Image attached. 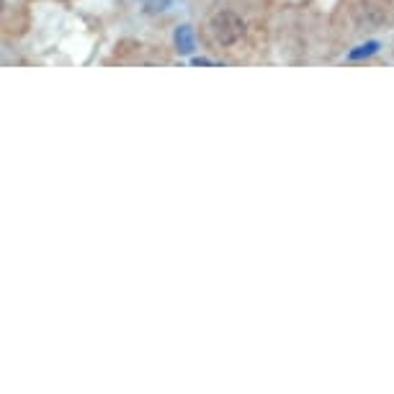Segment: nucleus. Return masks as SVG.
<instances>
[{"instance_id": "nucleus-1", "label": "nucleus", "mask_w": 394, "mask_h": 394, "mask_svg": "<svg viewBox=\"0 0 394 394\" xmlns=\"http://www.w3.org/2000/svg\"><path fill=\"white\" fill-rule=\"evenodd\" d=\"M209 29H212L214 39L219 41V44H224V47L240 41L245 34L243 18L237 16V13H232V11H222V13H217V16L212 18V24H209Z\"/></svg>"}, {"instance_id": "nucleus-2", "label": "nucleus", "mask_w": 394, "mask_h": 394, "mask_svg": "<svg viewBox=\"0 0 394 394\" xmlns=\"http://www.w3.org/2000/svg\"><path fill=\"white\" fill-rule=\"evenodd\" d=\"M175 47H178L181 55H191L196 49V36H193L191 26H178L175 29Z\"/></svg>"}, {"instance_id": "nucleus-3", "label": "nucleus", "mask_w": 394, "mask_h": 394, "mask_svg": "<svg viewBox=\"0 0 394 394\" xmlns=\"http://www.w3.org/2000/svg\"><path fill=\"white\" fill-rule=\"evenodd\" d=\"M140 3H142V8L147 13H163L165 8H170L173 0H140Z\"/></svg>"}, {"instance_id": "nucleus-4", "label": "nucleus", "mask_w": 394, "mask_h": 394, "mask_svg": "<svg viewBox=\"0 0 394 394\" xmlns=\"http://www.w3.org/2000/svg\"><path fill=\"white\" fill-rule=\"evenodd\" d=\"M376 49H379V41H369V44H363V47L353 49V52H351V60H361V57H369V55H374Z\"/></svg>"}]
</instances>
